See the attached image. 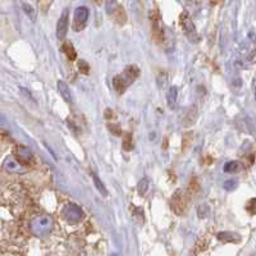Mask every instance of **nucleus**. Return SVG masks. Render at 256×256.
<instances>
[{"mask_svg":"<svg viewBox=\"0 0 256 256\" xmlns=\"http://www.w3.org/2000/svg\"><path fill=\"white\" fill-rule=\"evenodd\" d=\"M218 240L222 242H232V244H234V242H240V236L238 234H236V233H232V232H220L218 233Z\"/></svg>","mask_w":256,"mask_h":256,"instance_id":"14","label":"nucleus"},{"mask_svg":"<svg viewBox=\"0 0 256 256\" xmlns=\"http://www.w3.org/2000/svg\"><path fill=\"white\" fill-rule=\"evenodd\" d=\"M63 216L70 223H77L84 218V212L76 205H67L63 210Z\"/></svg>","mask_w":256,"mask_h":256,"instance_id":"10","label":"nucleus"},{"mask_svg":"<svg viewBox=\"0 0 256 256\" xmlns=\"http://www.w3.org/2000/svg\"><path fill=\"white\" fill-rule=\"evenodd\" d=\"M150 22H152V36L156 44H162L164 41V30L162 24V20L156 10L150 14Z\"/></svg>","mask_w":256,"mask_h":256,"instance_id":"5","label":"nucleus"},{"mask_svg":"<svg viewBox=\"0 0 256 256\" xmlns=\"http://www.w3.org/2000/svg\"><path fill=\"white\" fill-rule=\"evenodd\" d=\"M50 4H52V0H38V6H40V9L42 10V13H46Z\"/></svg>","mask_w":256,"mask_h":256,"instance_id":"25","label":"nucleus"},{"mask_svg":"<svg viewBox=\"0 0 256 256\" xmlns=\"http://www.w3.org/2000/svg\"><path fill=\"white\" fill-rule=\"evenodd\" d=\"M62 50H63V52L66 54V56H67L70 62L76 60V58H77L76 49H74V46L70 44V41H64L63 45H62Z\"/></svg>","mask_w":256,"mask_h":256,"instance_id":"13","label":"nucleus"},{"mask_svg":"<svg viewBox=\"0 0 256 256\" xmlns=\"http://www.w3.org/2000/svg\"><path fill=\"white\" fill-rule=\"evenodd\" d=\"M88 20V9L86 6H80L74 10V20H73V30L81 31L84 28Z\"/></svg>","mask_w":256,"mask_h":256,"instance_id":"6","label":"nucleus"},{"mask_svg":"<svg viewBox=\"0 0 256 256\" xmlns=\"http://www.w3.org/2000/svg\"><path fill=\"white\" fill-rule=\"evenodd\" d=\"M148 178H144L142 180H141L140 184H138V194H140L141 196H144L146 194V191H148Z\"/></svg>","mask_w":256,"mask_h":256,"instance_id":"22","label":"nucleus"},{"mask_svg":"<svg viewBox=\"0 0 256 256\" xmlns=\"http://www.w3.org/2000/svg\"><path fill=\"white\" fill-rule=\"evenodd\" d=\"M138 74H140L138 68L134 67V66H128L122 74H118V76L114 77L113 88H116V91L118 94H124L126 90L128 88V86L136 81Z\"/></svg>","mask_w":256,"mask_h":256,"instance_id":"1","label":"nucleus"},{"mask_svg":"<svg viewBox=\"0 0 256 256\" xmlns=\"http://www.w3.org/2000/svg\"><path fill=\"white\" fill-rule=\"evenodd\" d=\"M187 205H188V200H187V196L182 190H177V191L173 194L172 200H170V206H172L173 212L177 214V216H184L187 212Z\"/></svg>","mask_w":256,"mask_h":256,"instance_id":"3","label":"nucleus"},{"mask_svg":"<svg viewBox=\"0 0 256 256\" xmlns=\"http://www.w3.org/2000/svg\"><path fill=\"white\" fill-rule=\"evenodd\" d=\"M78 70L82 74H86V76H88V74H90V66H88V63L86 60L78 62Z\"/></svg>","mask_w":256,"mask_h":256,"instance_id":"20","label":"nucleus"},{"mask_svg":"<svg viewBox=\"0 0 256 256\" xmlns=\"http://www.w3.org/2000/svg\"><path fill=\"white\" fill-rule=\"evenodd\" d=\"M32 230L36 233V234H45V233L49 232L52 230V220H50L48 216H38L35 220L32 222Z\"/></svg>","mask_w":256,"mask_h":256,"instance_id":"8","label":"nucleus"},{"mask_svg":"<svg viewBox=\"0 0 256 256\" xmlns=\"http://www.w3.org/2000/svg\"><path fill=\"white\" fill-rule=\"evenodd\" d=\"M91 177H92V180H94V184L96 186V188L99 190V192L102 194V196H108V191H106V188H105L104 184H102V180H100V178L98 177V174H95V173H91Z\"/></svg>","mask_w":256,"mask_h":256,"instance_id":"16","label":"nucleus"},{"mask_svg":"<svg viewBox=\"0 0 256 256\" xmlns=\"http://www.w3.org/2000/svg\"><path fill=\"white\" fill-rule=\"evenodd\" d=\"M209 206L208 205H200V206L198 208V214L200 218H206L208 216H209Z\"/></svg>","mask_w":256,"mask_h":256,"instance_id":"23","label":"nucleus"},{"mask_svg":"<svg viewBox=\"0 0 256 256\" xmlns=\"http://www.w3.org/2000/svg\"><path fill=\"white\" fill-rule=\"evenodd\" d=\"M106 12L118 24H124L127 22V14H126L124 8L120 6L116 0L106 2Z\"/></svg>","mask_w":256,"mask_h":256,"instance_id":"4","label":"nucleus"},{"mask_svg":"<svg viewBox=\"0 0 256 256\" xmlns=\"http://www.w3.org/2000/svg\"><path fill=\"white\" fill-rule=\"evenodd\" d=\"M198 106H196V105H191V106L187 108L186 112H184V118H182V123H184V127H190V126H192L196 120H198Z\"/></svg>","mask_w":256,"mask_h":256,"instance_id":"11","label":"nucleus"},{"mask_svg":"<svg viewBox=\"0 0 256 256\" xmlns=\"http://www.w3.org/2000/svg\"><path fill=\"white\" fill-rule=\"evenodd\" d=\"M180 28L184 30V35L187 36V38H188L191 42H194V44H198V41H200V36H198V30H196L195 24L192 22L188 13L184 12L180 16Z\"/></svg>","mask_w":256,"mask_h":256,"instance_id":"2","label":"nucleus"},{"mask_svg":"<svg viewBox=\"0 0 256 256\" xmlns=\"http://www.w3.org/2000/svg\"><path fill=\"white\" fill-rule=\"evenodd\" d=\"M14 156L18 163H20V166H28L34 164V155H32V152H30L26 146H17L14 152Z\"/></svg>","mask_w":256,"mask_h":256,"instance_id":"7","label":"nucleus"},{"mask_svg":"<svg viewBox=\"0 0 256 256\" xmlns=\"http://www.w3.org/2000/svg\"><path fill=\"white\" fill-rule=\"evenodd\" d=\"M68 27H70V14H68V9H64L56 24V36L59 40H63L67 36Z\"/></svg>","mask_w":256,"mask_h":256,"instance_id":"9","label":"nucleus"},{"mask_svg":"<svg viewBox=\"0 0 256 256\" xmlns=\"http://www.w3.org/2000/svg\"><path fill=\"white\" fill-rule=\"evenodd\" d=\"M166 99H168V105L170 109H174L177 106V102H178V90L176 86L169 88L168 95H166Z\"/></svg>","mask_w":256,"mask_h":256,"instance_id":"15","label":"nucleus"},{"mask_svg":"<svg viewBox=\"0 0 256 256\" xmlns=\"http://www.w3.org/2000/svg\"><path fill=\"white\" fill-rule=\"evenodd\" d=\"M105 118H108V120H110V118H114L113 110H110V109H106V110H105Z\"/></svg>","mask_w":256,"mask_h":256,"instance_id":"27","label":"nucleus"},{"mask_svg":"<svg viewBox=\"0 0 256 256\" xmlns=\"http://www.w3.org/2000/svg\"><path fill=\"white\" fill-rule=\"evenodd\" d=\"M200 191V184H198V178L194 177L191 180H190V184H188V194L191 196H195L198 195V192Z\"/></svg>","mask_w":256,"mask_h":256,"instance_id":"17","label":"nucleus"},{"mask_svg":"<svg viewBox=\"0 0 256 256\" xmlns=\"http://www.w3.org/2000/svg\"><path fill=\"white\" fill-rule=\"evenodd\" d=\"M24 12H26V14L28 16V17L31 18L32 20H36L35 10H34V8H32L31 6H27V4H24Z\"/></svg>","mask_w":256,"mask_h":256,"instance_id":"24","label":"nucleus"},{"mask_svg":"<svg viewBox=\"0 0 256 256\" xmlns=\"http://www.w3.org/2000/svg\"><path fill=\"white\" fill-rule=\"evenodd\" d=\"M238 168H240V164L237 163V162H230V163H228L227 166H224V172L234 173L236 170H238Z\"/></svg>","mask_w":256,"mask_h":256,"instance_id":"21","label":"nucleus"},{"mask_svg":"<svg viewBox=\"0 0 256 256\" xmlns=\"http://www.w3.org/2000/svg\"><path fill=\"white\" fill-rule=\"evenodd\" d=\"M122 148H123V150H126V152H131L132 148H134V140H132L131 134H127L124 136V138H123Z\"/></svg>","mask_w":256,"mask_h":256,"instance_id":"19","label":"nucleus"},{"mask_svg":"<svg viewBox=\"0 0 256 256\" xmlns=\"http://www.w3.org/2000/svg\"><path fill=\"white\" fill-rule=\"evenodd\" d=\"M58 91L60 94V96L63 98L68 104H72L73 102V96H72V91L70 88H68V84H66L64 81H58Z\"/></svg>","mask_w":256,"mask_h":256,"instance_id":"12","label":"nucleus"},{"mask_svg":"<svg viewBox=\"0 0 256 256\" xmlns=\"http://www.w3.org/2000/svg\"><path fill=\"white\" fill-rule=\"evenodd\" d=\"M108 128L109 131L113 134H116V136H122V131H120V128L116 124H108Z\"/></svg>","mask_w":256,"mask_h":256,"instance_id":"26","label":"nucleus"},{"mask_svg":"<svg viewBox=\"0 0 256 256\" xmlns=\"http://www.w3.org/2000/svg\"><path fill=\"white\" fill-rule=\"evenodd\" d=\"M192 141H194V134H192V132H187V134H184V140H182V150H184V152H187V150H188Z\"/></svg>","mask_w":256,"mask_h":256,"instance_id":"18","label":"nucleus"}]
</instances>
